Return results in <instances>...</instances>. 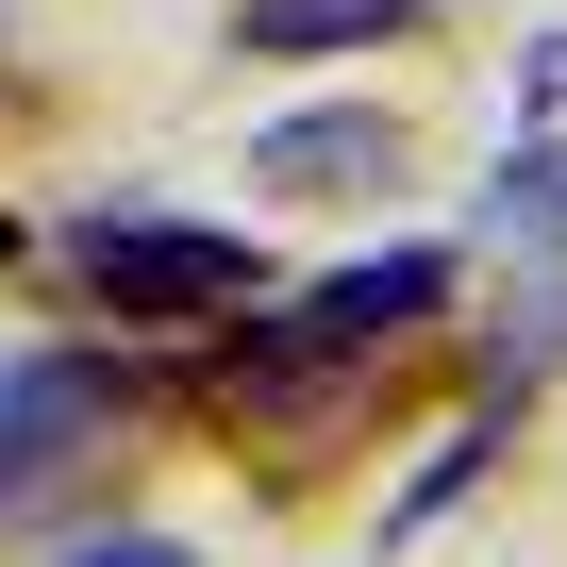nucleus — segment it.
<instances>
[{
    "mask_svg": "<svg viewBox=\"0 0 567 567\" xmlns=\"http://www.w3.org/2000/svg\"><path fill=\"white\" fill-rule=\"evenodd\" d=\"M467 484H484V434H451V451H434V467H417V484H401V501H384V534H417V517H451V501H467Z\"/></svg>",
    "mask_w": 567,
    "mask_h": 567,
    "instance_id": "nucleus-6",
    "label": "nucleus"
},
{
    "mask_svg": "<svg viewBox=\"0 0 567 567\" xmlns=\"http://www.w3.org/2000/svg\"><path fill=\"white\" fill-rule=\"evenodd\" d=\"M567 101V34H534V68H517V117H550Z\"/></svg>",
    "mask_w": 567,
    "mask_h": 567,
    "instance_id": "nucleus-7",
    "label": "nucleus"
},
{
    "mask_svg": "<svg viewBox=\"0 0 567 567\" xmlns=\"http://www.w3.org/2000/svg\"><path fill=\"white\" fill-rule=\"evenodd\" d=\"M68 567H184V534H101V550H68Z\"/></svg>",
    "mask_w": 567,
    "mask_h": 567,
    "instance_id": "nucleus-8",
    "label": "nucleus"
},
{
    "mask_svg": "<svg viewBox=\"0 0 567 567\" xmlns=\"http://www.w3.org/2000/svg\"><path fill=\"white\" fill-rule=\"evenodd\" d=\"M401 167V134L368 117V101H334V117H284V134H250V184H284V200H351V184H384Z\"/></svg>",
    "mask_w": 567,
    "mask_h": 567,
    "instance_id": "nucleus-2",
    "label": "nucleus"
},
{
    "mask_svg": "<svg viewBox=\"0 0 567 567\" xmlns=\"http://www.w3.org/2000/svg\"><path fill=\"white\" fill-rule=\"evenodd\" d=\"M101 417V384L84 368H18L0 384V484H34V467H68V434Z\"/></svg>",
    "mask_w": 567,
    "mask_h": 567,
    "instance_id": "nucleus-4",
    "label": "nucleus"
},
{
    "mask_svg": "<svg viewBox=\"0 0 567 567\" xmlns=\"http://www.w3.org/2000/svg\"><path fill=\"white\" fill-rule=\"evenodd\" d=\"M384 34H417V0H250V18H234V51H267V68H318V51H384Z\"/></svg>",
    "mask_w": 567,
    "mask_h": 567,
    "instance_id": "nucleus-3",
    "label": "nucleus"
},
{
    "mask_svg": "<svg viewBox=\"0 0 567 567\" xmlns=\"http://www.w3.org/2000/svg\"><path fill=\"white\" fill-rule=\"evenodd\" d=\"M484 217H501V234H567V167H550V151H517V167H501V200H484Z\"/></svg>",
    "mask_w": 567,
    "mask_h": 567,
    "instance_id": "nucleus-5",
    "label": "nucleus"
},
{
    "mask_svg": "<svg viewBox=\"0 0 567 567\" xmlns=\"http://www.w3.org/2000/svg\"><path fill=\"white\" fill-rule=\"evenodd\" d=\"M84 284L117 318H234L250 301V250L234 234H184V217H101L84 234Z\"/></svg>",
    "mask_w": 567,
    "mask_h": 567,
    "instance_id": "nucleus-1",
    "label": "nucleus"
}]
</instances>
